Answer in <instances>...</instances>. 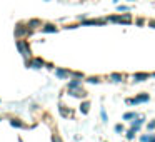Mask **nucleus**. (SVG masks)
<instances>
[{"instance_id":"nucleus-1","label":"nucleus","mask_w":155,"mask_h":142,"mask_svg":"<svg viewBox=\"0 0 155 142\" xmlns=\"http://www.w3.org/2000/svg\"><path fill=\"white\" fill-rule=\"evenodd\" d=\"M14 35H15V39H27V37H30V35H34V30L28 29L27 22H17Z\"/></svg>"},{"instance_id":"nucleus-2","label":"nucleus","mask_w":155,"mask_h":142,"mask_svg":"<svg viewBox=\"0 0 155 142\" xmlns=\"http://www.w3.org/2000/svg\"><path fill=\"white\" fill-rule=\"evenodd\" d=\"M15 45H17L18 52H20L24 57H30V44H28L27 39H17Z\"/></svg>"},{"instance_id":"nucleus-3","label":"nucleus","mask_w":155,"mask_h":142,"mask_svg":"<svg viewBox=\"0 0 155 142\" xmlns=\"http://www.w3.org/2000/svg\"><path fill=\"white\" fill-rule=\"evenodd\" d=\"M107 22H117V24H130L132 22V15L130 14H122V15H108Z\"/></svg>"},{"instance_id":"nucleus-4","label":"nucleus","mask_w":155,"mask_h":142,"mask_svg":"<svg viewBox=\"0 0 155 142\" xmlns=\"http://www.w3.org/2000/svg\"><path fill=\"white\" fill-rule=\"evenodd\" d=\"M150 100V95L148 94H138L137 97H132V99H125V102L130 105H138V104H143V102Z\"/></svg>"},{"instance_id":"nucleus-5","label":"nucleus","mask_w":155,"mask_h":142,"mask_svg":"<svg viewBox=\"0 0 155 142\" xmlns=\"http://www.w3.org/2000/svg\"><path fill=\"white\" fill-rule=\"evenodd\" d=\"M107 24V19H84L80 20L82 27H87V25H105Z\"/></svg>"},{"instance_id":"nucleus-6","label":"nucleus","mask_w":155,"mask_h":142,"mask_svg":"<svg viewBox=\"0 0 155 142\" xmlns=\"http://www.w3.org/2000/svg\"><path fill=\"white\" fill-rule=\"evenodd\" d=\"M40 32H42V34H57L58 27L55 24H52V22H45V24H42Z\"/></svg>"},{"instance_id":"nucleus-7","label":"nucleus","mask_w":155,"mask_h":142,"mask_svg":"<svg viewBox=\"0 0 155 142\" xmlns=\"http://www.w3.org/2000/svg\"><path fill=\"white\" fill-rule=\"evenodd\" d=\"M143 120H145L143 115H142V117H140V115H138V117H135L134 120H130V129H132V130H135V132H138V130L142 129V124H143Z\"/></svg>"},{"instance_id":"nucleus-8","label":"nucleus","mask_w":155,"mask_h":142,"mask_svg":"<svg viewBox=\"0 0 155 142\" xmlns=\"http://www.w3.org/2000/svg\"><path fill=\"white\" fill-rule=\"evenodd\" d=\"M27 22V25H28V29H30V30H40V27H42V24H44V22L40 20V19H28V20H25Z\"/></svg>"},{"instance_id":"nucleus-9","label":"nucleus","mask_w":155,"mask_h":142,"mask_svg":"<svg viewBox=\"0 0 155 142\" xmlns=\"http://www.w3.org/2000/svg\"><path fill=\"white\" fill-rule=\"evenodd\" d=\"M55 75L58 79H68L70 77V70H67V69H55Z\"/></svg>"},{"instance_id":"nucleus-10","label":"nucleus","mask_w":155,"mask_h":142,"mask_svg":"<svg viewBox=\"0 0 155 142\" xmlns=\"http://www.w3.org/2000/svg\"><path fill=\"white\" fill-rule=\"evenodd\" d=\"M80 87H82L80 79H74V80H70V82H68V85H67L68 90H75V89H80Z\"/></svg>"},{"instance_id":"nucleus-11","label":"nucleus","mask_w":155,"mask_h":142,"mask_svg":"<svg viewBox=\"0 0 155 142\" xmlns=\"http://www.w3.org/2000/svg\"><path fill=\"white\" fill-rule=\"evenodd\" d=\"M134 77H135V82H143V80H147V79H150V77H152V74H145V72H137V74H135Z\"/></svg>"},{"instance_id":"nucleus-12","label":"nucleus","mask_w":155,"mask_h":142,"mask_svg":"<svg viewBox=\"0 0 155 142\" xmlns=\"http://www.w3.org/2000/svg\"><path fill=\"white\" fill-rule=\"evenodd\" d=\"M135 117H138L137 112H125V114H124V120H128V122L134 120Z\"/></svg>"},{"instance_id":"nucleus-13","label":"nucleus","mask_w":155,"mask_h":142,"mask_svg":"<svg viewBox=\"0 0 155 142\" xmlns=\"http://www.w3.org/2000/svg\"><path fill=\"white\" fill-rule=\"evenodd\" d=\"M110 80L112 82H122L124 80V75L122 74H110Z\"/></svg>"},{"instance_id":"nucleus-14","label":"nucleus","mask_w":155,"mask_h":142,"mask_svg":"<svg viewBox=\"0 0 155 142\" xmlns=\"http://www.w3.org/2000/svg\"><path fill=\"white\" fill-rule=\"evenodd\" d=\"M80 107H82V112H84V114H87L88 109H90V104H88V102H84V104H82Z\"/></svg>"},{"instance_id":"nucleus-15","label":"nucleus","mask_w":155,"mask_h":142,"mask_svg":"<svg viewBox=\"0 0 155 142\" xmlns=\"http://www.w3.org/2000/svg\"><path fill=\"white\" fill-rule=\"evenodd\" d=\"M135 134H137V132H135V130H132V129H130V130H127V134H125V135H127V139H128V140H132V139L135 137Z\"/></svg>"},{"instance_id":"nucleus-16","label":"nucleus","mask_w":155,"mask_h":142,"mask_svg":"<svg viewBox=\"0 0 155 142\" xmlns=\"http://www.w3.org/2000/svg\"><path fill=\"white\" fill-rule=\"evenodd\" d=\"M87 82H88V84H98V82H100V79H98V77H88Z\"/></svg>"},{"instance_id":"nucleus-17","label":"nucleus","mask_w":155,"mask_h":142,"mask_svg":"<svg viewBox=\"0 0 155 142\" xmlns=\"http://www.w3.org/2000/svg\"><path fill=\"white\" fill-rule=\"evenodd\" d=\"M147 129H148V130H153V129H155V119H153V120H150V122L147 124Z\"/></svg>"},{"instance_id":"nucleus-18","label":"nucleus","mask_w":155,"mask_h":142,"mask_svg":"<svg viewBox=\"0 0 155 142\" xmlns=\"http://www.w3.org/2000/svg\"><path fill=\"white\" fill-rule=\"evenodd\" d=\"M100 115H102V120H104V122H107V120H108V117H107V112H105L104 109L100 110Z\"/></svg>"},{"instance_id":"nucleus-19","label":"nucleus","mask_w":155,"mask_h":142,"mask_svg":"<svg viewBox=\"0 0 155 142\" xmlns=\"http://www.w3.org/2000/svg\"><path fill=\"white\" fill-rule=\"evenodd\" d=\"M150 139V134H145V135H140V142H148Z\"/></svg>"},{"instance_id":"nucleus-20","label":"nucleus","mask_w":155,"mask_h":142,"mask_svg":"<svg viewBox=\"0 0 155 142\" xmlns=\"http://www.w3.org/2000/svg\"><path fill=\"white\" fill-rule=\"evenodd\" d=\"M115 130H117V132H124V125L117 124V125H115Z\"/></svg>"},{"instance_id":"nucleus-21","label":"nucleus","mask_w":155,"mask_h":142,"mask_svg":"<svg viewBox=\"0 0 155 142\" xmlns=\"http://www.w3.org/2000/svg\"><path fill=\"white\" fill-rule=\"evenodd\" d=\"M118 10H120V12H128V7H127V5H120Z\"/></svg>"},{"instance_id":"nucleus-22","label":"nucleus","mask_w":155,"mask_h":142,"mask_svg":"<svg viewBox=\"0 0 155 142\" xmlns=\"http://www.w3.org/2000/svg\"><path fill=\"white\" fill-rule=\"evenodd\" d=\"M135 22H137V25H143V24H145V20H143V19H137Z\"/></svg>"},{"instance_id":"nucleus-23","label":"nucleus","mask_w":155,"mask_h":142,"mask_svg":"<svg viewBox=\"0 0 155 142\" xmlns=\"http://www.w3.org/2000/svg\"><path fill=\"white\" fill-rule=\"evenodd\" d=\"M148 142H155V134H150V139H148Z\"/></svg>"},{"instance_id":"nucleus-24","label":"nucleus","mask_w":155,"mask_h":142,"mask_svg":"<svg viewBox=\"0 0 155 142\" xmlns=\"http://www.w3.org/2000/svg\"><path fill=\"white\" fill-rule=\"evenodd\" d=\"M150 27H153V29H155V20H152V22H150Z\"/></svg>"},{"instance_id":"nucleus-25","label":"nucleus","mask_w":155,"mask_h":142,"mask_svg":"<svg viewBox=\"0 0 155 142\" xmlns=\"http://www.w3.org/2000/svg\"><path fill=\"white\" fill-rule=\"evenodd\" d=\"M44 2H50V0H44Z\"/></svg>"},{"instance_id":"nucleus-26","label":"nucleus","mask_w":155,"mask_h":142,"mask_svg":"<svg viewBox=\"0 0 155 142\" xmlns=\"http://www.w3.org/2000/svg\"><path fill=\"white\" fill-rule=\"evenodd\" d=\"M130 2H134V0H130Z\"/></svg>"}]
</instances>
